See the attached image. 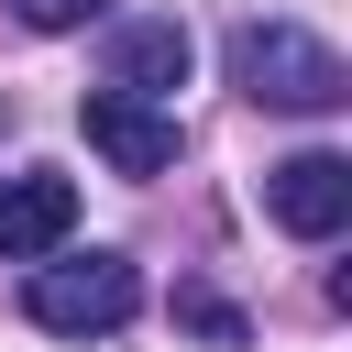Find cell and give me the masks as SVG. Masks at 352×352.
I'll return each instance as SVG.
<instances>
[{"label":"cell","instance_id":"1","mask_svg":"<svg viewBox=\"0 0 352 352\" xmlns=\"http://www.w3.org/2000/svg\"><path fill=\"white\" fill-rule=\"evenodd\" d=\"M231 88H242L253 110H341V99H352V66H341V44L308 33V22H242V33H231Z\"/></svg>","mask_w":352,"mask_h":352},{"label":"cell","instance_id":"2","mask_svg":"<svg viewBox=\"0 0 352 352\" xmlns=\"http://www.w3.org/2000/svg\"><path fill=\"white\" fill-rule=\"evenodd\" d=\"M132 308H143L132 253H66L55 242V264H33V330H55V341H99Z\"/></svg>","mask_w":352,"mask_h":352},{"label":"cell","instance_id":"3","mask_svg":"<svg viewBox=\"0 0 352 352\" xmlns=\"http://www.w3.org/2000/svg\"><path fill=\"white\" fill-rule=\"evenodd\" d=\"M77 132L110 176H165L176 165V110L165 99H132V88H88L77 99Z\"/></svg>","mask_w":352,"mask_h":352},{"label":"cell","instance_id":"4","mask_svg":"<svg viewBox=\"0 0 352 352\" xmlns=\"http://www.w3.org/2000/svg\"><path fill=\"white\" fill-rule=\"evenodd\" d=\"M264 220H275V231H297V242H330V231L352 220V154L308 143V154L264 165Z\"/></svg>","mask_w":352,"mask_h":352},{"label":"cell","instance_id":"5","mask_svg":"<svg viewBox=\"0 0 352 352\" xmlns=\"http://www.w3.org/2000/svg\"><path fill=\"white\" fill-rule=\"evenodd\" d=\"M66 231H77V176H55V165L0 176V264H44Z\"/></svg>","mask_w":352,"mask_h":352},{"label":"cell","instance_id":"6","mask_svg":"<svg viewBox=\"0 0 352 352\" xmlns=\"http://www.w3.org/2000/svg\"><path fill=\"white\" fill-rule=\"evenodd\" d=\"M110 88H132V99H176V88H187V22H121V44H110Z\"/></svg>","mask_w":352,"mask_h":352},{"label":"cell","instance_id":"7","mask_svg":"<svg viewBox=\"0 0 352 352\" xmlns=\"http://www.w3.org/2000/svg\"><path fill=\"white\" fill-rule=\"evenodd\" d=\"M11 11H22L33 33H77V22H99L110 0H11Z\"/></svg>","mask_w":352,"mask_h":352},{"label":"cell","instance_id":"8","mask_svg":"<svg viewBox=\"0 0 352 352\" xmlns=\"http://www.w3.org/2000/svg\"><path fill=\"white\" fill-rule=\"evenodd\" d=\"M176 319H187V330H209V341H242V319H231L220 297H176Z\"/></svg>","mask_w":352,"mask_h":352}]
</instances>
